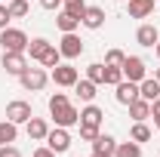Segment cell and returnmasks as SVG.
Instances as JSON below:
<instances>
[{"mask_svg":"<svg viewBox=\"0 0 160 157\" xmlns=\"http://www.w3.org/2000/svg\"><path fill=\"white\" fill-rule=\"evenodd\" d=\"M114 89H117L114 99H117L120 105H129V102H136V99H139V83H132V80H126V77L120 80Z\"/></svg>","mask_w":160,"mask_h":157,"instance_id":"obj_9","label":"cell"},{"mask_svg":"<svg viewBox=\"0 0 160 157\" xmlns=\"http://www.w3.org/2000/svg\"><path fill=\"white\" fill-rule=\"evenodd\" d=\"M62 9H65V13H71V16H83L86 0H62Z\"/></svg>","mask_w":160,"mask_h":157,"instance_id":"obj_29","label":"cell"},{"mask_svg":"<svg viewBox=\"0 0 160 157\" xmlns=\"http://www.w3.org/2000/svg\"><path fill=\"white\" fill-rule=\"evenodd\" d=\"M123 80V68H114V65H105V83L108 86H117Z\"/></svg>","mask_w":160,"mask_h":157,"instance_id":"obj_28","label":"cell"},{"mask_svg":"<svg viewBox=\"0 0 160 157\" xmlns=\"http://www.w3.org/2000/svg\"><path fill=\"white\" fill-rule=\"evenodd\" d=\"M40 6L52 13V9H62V0H40Z\"/></svg>","mask_w":160,"mask_h":157,"instance_id":"obj_36","label":"cell"},{"mask_svg":"<svg viewBox=\"0 0 160 157\" xmlns=\"http://www.w3.org/2000/svg\"><path fill=\"white\" fill-rule=\"evenodd\" d=\"M102 117H105V111L99 105H92V102L80 111V123H89V126H102Z\"/></svg>","mask_w":160,"mask_h":157,"instance_id":"obj_16","label":"cell"},{"mask_svg":"<svg viewBox=\"0 0 160 157\" xmlns=\"http://www.w3.org/2000/svg\"><path fill=\"white\" fill-rule=\"evenodd\" d=\"M136 40H139V46L154 49V46H157V40H160V34H157V28H154V25H142L139 31H136Z\"/></svg>","mask_w":160,"mask_h":157,"instance_id":"obj_12","label":"cell"},{"mask_svg":"<svg viewBox=\"0 0 160 157\" xmlns=\"http://www.w3.org/2000/svg\"><path fill=\"white\" fill-rule=\"evenodd\" d=\"M74 93H77L80 102H86V105H89V102L96 99V83H92L89 77H86V80H77V83H74Z\"/></svg>","mask_w":160,"mask_h":157,"instance_id":"obj_18","label":"cell"},{"mask_svg":"<svg viewBox=\"0 0 160 157\" xmlns=\"http://www.w3.org/2000/svg\"><path fill=\"white\" fill-rule=\"evenodd\" d=\"M154 49H157V59H160V40H157V46H154Z\"/></svg>","mask_w":160,"mask_h":157,"instance_id":"obj_39","label":"cell"},{"mask_svg":"<svg viewBox=\"0 0 160 157\" xmlns=\"http://www.w3.org/2000/svg\"><path fill=\"white\" fill-rule=\"evenodd\" d=\"M25 68H28V59H25V53H3V71H6V74L19 77Z\"/></svg>","mask_w":160,"mask_h":157,"instance_id":"obj_8","label":"cell"},{"mask_svg":"<svg viewBox=\"0 0 160 157\" xmlns=\"http://www.w3.org/2000/svg\"><path fill=\"white\" fill-rule=\"evenodd\" d=\"M19 136V126L12 120H0V145H12Z\"/></svg>","mask_w":160,"mask_h":157,"instance_id":"obj_23","label":"cell"},{"mask_svg":"<svg viewBox=\"0 0 160 157\" xmlns=\"http://www.w3.org/2000/svg\"><path fill=\"white\" fill-rule=\"evenodd\" d=\"M40 65H43V68H56V65H62V53H59V46H49V49H46V56L40 59Z\"/></svg>","mask_w":160,"mask_h":157,"instance_id":"obj_26","label":"cell"},{"mask_svg":"<svg viewBox=\"0 0 160 157\" xmlns=\"http://www.w3.org/2000/svg\"><path fill=\"white\" fill-rule=\"evenodd\" d=\"M31 157H56V151H49V148H37Z\"/></svg>","mask_w":160,"mask_h":157,"instance_id":"obj_37","label":"cell"},{"mask_svg":"<svg viewBox=\"0 0 160 157\" xmlns=\"http://www.w3.org/2000/svg\"><path fill=\"white\" fill-rule=\"evenodd\" d=\"M86 77L92 80L96 86H99V83H105V65H102V62H92V65L86 68Z\"/></svg>","mask_w":160,"mask_h":157,"instance_id":"obj_27","label":"cell"},{"mask_svg":"<svg viewBox=\"0 0 160 157\" xmlns=\"http://www.w3.org/2000/svg\"><path fill=\"white\" fill-rule=\"evenodd\" d=\"M28 3H31V0H9V3H6V6H9V16H12V19H25L28 9H31Z\"/></svg>","mask_w":160,"mask_h":157,"instance_id":"obj_25","label":"cell"},{"mask_svg":"<svg viewBox=\"0 0 160 157\" xmlns=\"http://www.w3.org/2000/svg\"><path fill=\"white\" fill-rule=\"evenodd\" d=\"M114 148H117V139L108 136V133H99V136L92 139V151H99V154H111L114 157Z\"/></svg>","mask_w":160,"mask_h":157,"instance_id":"obj_14","label":"cell"},{"mask_svg":"<svg viewBox=\"0 0 160 157\" xmlns=\"http://www.w3.org/2000/svg\"><path fill=\"white\" fill-rule=\"evenodd\" d=\"M52 80H56V86H74L80 77H77L74 65H56L52 68Z\"/></svg>","mask_w":160,"mask_h":157,"instance_id":"obj_10","label":"cell"},{"mask_svg":"<svg viewBox=\"0 0 160 157\" xmlns=\"http://www.w3.org/2000/svg\"><path fill=\"white\" fill-rule=\"evenodd\" d=\"M43 142H46V148H49V151L65 154V151L71 148V133H68L65 126H56V129H49V133H46V139H43Z\"/></svg>","mask_w":160,"mask_h":157,"instance_id":"obj_3","label":"cell"},{"mask_svg":"<svg viewBox=\"0 0 160 157\" xmlns=\"http://www.w3.org/2000/svg\"><path fill=\"white\" fill-rule=\"evenodd\" d=\"M56 25H59L62 34H74V31L80 28V16H71V13H65V9H62L59 19H56Z\"/></svg>","mask_w":160,"mask_h":157,"instance_id":"obj_17","label":"cell"},{"mask_svg":"<svg viewBox=\"0 0 160 157\" xmlns=\"http://www.w3.org/2000/svg\"><path fill=\"white\" fill-rule=\"evenodd\" d=\"M3 3H9V0H3Z\"/></svg>","mask_w":160,"mask_h":157,"instance_id":"obj_41","label":"cell"},{"mask_svg":"<svg viewBox=\"0 0 160 157\" xmlns=\"http://www.w3.org/2000/svg\"><path fill=\"white\" fill-rule=\"evenodd\" d=\"M154 77H157V80H160V68H157V71H154Z\"/></svg>","mask_w":160,"mask_h":157,"instance_id":"obj_40","label":"cell"},{"mask_svg":"<svg viewBox=\"0 0 160 157\" xmlns=\"http://www.w3.org/2000/svg\"><path fill=\"white\" fill-rule=\"evenodd\" d=\"M139 96L145 99V102L160 99V80H157V77H145V80L139 83Z\"/></svg>","mask_w":160,"mask_h":157,"instance_id":"obj_13","label":"cell"},{"mask_svg":"<svg viewBox=\"0 0 160 157\" xmlns=\"http://www.w3.org/2000/svg\"><path fill=\"white\" fill-rule=\"evenodd\" d=\"M120 68H123V77L132 80V83H142V80L148 77V65H145V59H139V56H126Z\"/></svg>","mask_w":160,"mask_h":157,"instance_id":"obj_2","label":"cell"},{"mask_svg":"<svg viewBox=\"0 0 160 157\" xmlns=\"http://www.w3.org/2000/svg\"><path fill=\"white\" fill-rule=\"evenodd\" d=\"M154 13V0H129V19H148Z\"/></svg>","mask_w":160,"mask_h":157,"instance_id":"obj_15","label":"cell"},{"mask_svg":"<svg viewBox=\"0 0 160 157\" xmlns=\"http://www.w3.org/2000/svg\"><path fill=\"white\" fill-rule=\"evenodd\" d=\"M0 157H22V151L16 145H0Z\"/></svg>","mask_w":160,"mask_h":157,"instance_id":"obj_33","label":"cell"},{"mask_svg":"<svg viewBox=\"0 0 160 157\" xmlns=\"http://www.w3.org/2000/svg\"><path fill=\"white\" fill-rule=\"evenodd\" d=\"M96 136H99V126H89V123H80V139H83V142H92Z\"/></svg>","mask_w":160,"mask_h":157,"instance_id":"obj_32","label":"cell"},{"mask_svg":"<svg viewBox=\"0 0 160 157\" xmlns=\"http://www.w3.org/2000/svg\"><path fill=\"white\" fill-rule=\"evenodd\" d=\"M92 157H111V154H99V151H92Z\"/></svg>","mask_w":160,"mask_h":157,"instance_id":"obj_38","label":"cell"},{"mask_svg":"<svg viewBox=\"0 0 160 157\" xmlns=\"http://www.w3.org/2000/svg\"><path fill=\"white\" fill-rule=\"evenodd\" d=\"M59 53H62V59H77L80 53H83V40H80L77 34H62Z\"/></svg>","mask_w":160,"mask_h":157,"instance_id":"obj_6","label":"cell"},{"mask_svg":"<svg viewBox=\"0 0 160 157\" xmlns=\"http://www.w3.org/2000/svg\"><path fill=\"white\" fill-rule=\"evenodd\" d=\"M129 139H132V142H148V139H151V126H148V123H145V120H136V123H132V129H129Z\"/></svg>","mask_w":160,"mask_h":157,"instance_id":"obj_24","label":"cell"},{"mask_svg":"<svg viewBox=\"0 0 160 157\" xmlns=\"http://www.w3.org/2000/svg\"><path fill=\"white\" fill-rule=\"evenodd\" d=\"M31 117H34V111H31V105H28V102L16 99V102H9V105H6V120H12L16 126H19V123H28Z\"/></svg>","mask_w":160,"mask_h":157,"instance_id":"obj_5","label":"cell"},{"mask_svg":"<svg viewBox=\"0 0 160 157\" xmlns=\"http://www.w3.org/2000/svg\"><path fill=\"white\" fill-rule=\"evenodd\" d=\"M52 120H56V126H80V111L74 108V105H65L62 111H56L52 114Z\"/></svg>","mask_w":160,"mask_h":157,"instance_id":"obj_11","label":"cell"},{"mask_svg":"<svg viewBox=\"0 0 160 157\" xmlns=\"http://www.w3.org/2000/svg\"><path fill=\"white\" fill-rule=\"evenodd\" d=\"M9 19H12V16H9V6H6V3H0V31L9 25Z\"/></svg>","mask_w":160,"mask_h":157,"instance_id":"obj_34","label":"cell"},{"mask_svg":"<svg viewBox=\"0 0 160 157\" xmlns=\"http://www.w3.org/2000/svg\"><path fill=\"white\" fill-rule=\"evenodd\" d=\"M114 157H142V145L139 142H117V148H114Z\"/></svg>","mask_w":160,"mask_h":157,"instance_id":"obj_22","label":"cell"},{"mask_svg":"<svg viewBox=\"0 0 160 157\" xmlns=\"http://www.w3.org/2000/svg\"><path fill=\"white\" fill-rule=\"evenodd\" d=\"M151 117H154V126L160 129V99H154V102H151Z\"/></svg>","mask_w":160,"mask_h":157,"instance_id":"obj_35","label":"cell"},{"mask_svg":"<svg viewBox=\"0 0 160 157\" xmlns=\"http://www.w3.org/2000/svg\"><path fill=\"white\" fill-rule=\"evenodd\" d=\"M19 80H22V86H25V89H31V93H40V89H43V86H46V71H43V68H25V71H22L19 74Z\"/></svg>","mask_w":160,"mask_h":157,"instance_id":"obj_4","label":"cell"},{"mask_svg":"<svg viewBox=\"0 0 160 157\" xmlns=\"http://www.w3.org/2000/svg\"><path fill=\"white\" fill-rule=\"evenodd\" d=\"M49 46H52V43H49L46 37H34L31 43H28V49H25V53H28L34 62H40L43 56H46V49H49Z\"/></svg>","mask_w":160,"mask_h":157,"instance_id":"obj_19","label":"cell"},{"mask_svg":"<svg viewBox=\"0 0 160 157\" xmlns=\"http://www.w3.org/2000/svg\"><path fill=\"white\" fill-rule=\"evenodd\" d=\"M46 133H49V126H46L43 117H31V120H28V136L34 139V142H43Z\"/></svg>","mask_w":160,"mask_h":157,"instance_id":"obj_21","label":"cell"},{"mask_svg":"<svg viewBox=\"0 0 160 157\" xmlns=\"http://www.w3.org/2000/svg\"><path fill=\"white\" fill-rule=\"evenodd\" d=\"M65 105H71L65 93H56V96H49V114H56V111H62Z\"/></svg>","mask_w":160,"mask_h":157,"instance_id":"obj_30","label":"cell"},{"mask_svg":"<svg viewBox=\"0 0 160 157\" xmlns=\"http://www.w3.org/2000/svg\"><path fill=\"white\" fill-rule=\"evenodd\" d=\"M105 19H108V16H105V9H102V6H86V9H83V16H80V25H83V28H89V31H99L102 25H105Z\"/></svg>","mask_w":160,"mask_h":157,"instance_id":"obj_7","label":"cell"},{"mask_svg":"<svg viewBox=\"0 0 160 157\" xmlns=\"http://www.w3.org/2000/svg\"><path fill=\"white\" fill-rule=\"evenodd\" d=\"M0 43H3V53H25L28 49V34L19 28H3L0 31Z\"/></svg>","mask_w":160,"mask_h":157,"instance_id":"obj_1","label":"cell"},{"mask_svg":"<svg viewBox=\"0 0 160 157\" xmlns=\"http://www.w3.org/2000/svg\"><path fill=\"white\" fill-rule=\"evenodd\" d=\"M123 59H126V53H120V49H108L105 65H114V68H120V65H123Z\"/></svg>","mask_w":160,"mask_h":157,"instance_id":"obj_31","label":"cell"},{"mask_svg":"<svg viewBox=\"0 0 160 157\" xmlns=\"http://www.w3.org/2000/svg\"><path fill=\"white\" fill-rule=\"evenodd\" d=\"M126 108H129V114H132V120H148V117H151V102H145L142 96L136 99V102H129Z\"/></svg>","mask_w":160,"mask_h":157,"instance_id":"obj_20","label":"cell"}]
</instances>
